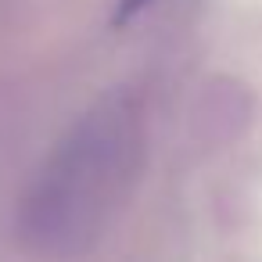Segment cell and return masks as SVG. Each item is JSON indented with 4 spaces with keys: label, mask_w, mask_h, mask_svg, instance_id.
Masks as SVG:
<instances>
[{
    "label": "cell",
    "mask_w": 262,
    "mask_h": 262,
    "mask_svg": "<svg viewBox=\"0 0 262 262\" xmlns=\"http://www.w3.org/2000/svg\"><path fill=\"white\" fill-rule=\"evenodd\" d=\"M147 4V0H122V8H119V18H129L133 11H140Z\"/></svg>",
    "instance_id": "obj_1"
}]
</instances>
